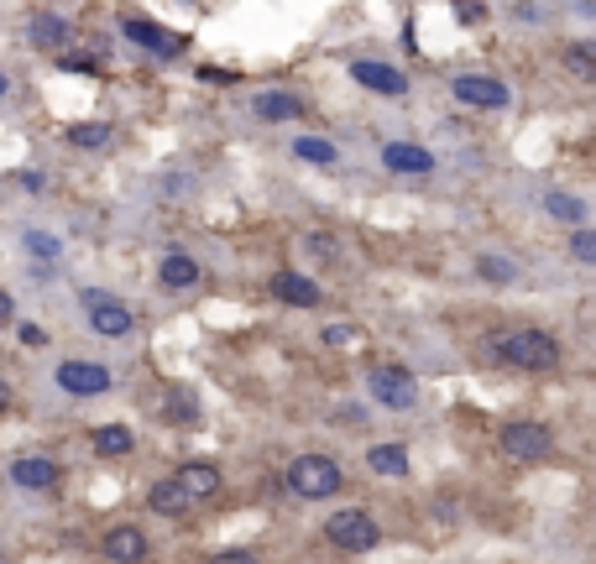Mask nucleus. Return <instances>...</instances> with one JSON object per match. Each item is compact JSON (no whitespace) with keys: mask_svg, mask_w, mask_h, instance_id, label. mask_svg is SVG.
Segmentation results:
<instances>
[{"mask_svg":"<svg viewBox=\"0 0 596 564\" xmlns=\"http://www.w3.org/2000/svg\"><path fill=\"white\" fill-rule=\"evenodd\" d=\"M497 356L518 371H555L560 366V340L544 335V329H513V335L497 340Z\"/></svg>","mask_w":596,"mask_h":564,"instance_id":"f257e3e1","label":"nucleus"},{"mask_svg":"<svg viewBox=\"0 0 596 564\" xmlns=\"http://www.w3.org/2000/svg\"><path fill=\"white\" fill-rule=\"evenodd\" d=\"M340 481H346V470H340L330 455H298V460L288 465V486H293L304 502H325V497H335Z\"/></svg>","mask_w":596,"mask_h":564,"instance_id":"f03ea898","label":"nucleus"},{"mask_svg":"<svg viewBox=\"0 0 596 564\" xmlns=\"http://www.w3.org/2000/svg\"><path fill=\"white\" fill-rule=\"evenodd\" d=\"M325 538H330L335 549H346V554H366V549H377V544H382V528H377V517H372V512L346 507V512H330Z\"/></svg>","mask_w":596,"mask_h":564,"instance_id":"7ed1b4c3","label":"nucleus"},{"mask_svg":"<svg viewBox=\"0 0 596 564\" xmlns=\"http://www.w3.org/2000/svg\"><path fill=\"white\" fill-rule=\"evenodd\" d=\"M497 444H502V455H513V460H549V450H555V429L523 418V423H508V429L497 434Z\"/></svg>","mask_w":596,"mask_h":564,"instance_id":"20e7f679","label":"nucleus"},{"mask_svg":"<svg viewBox=\"0 0 596 564\" xmlns=\"http://www.w3.org/2000/svg\"><path fill=\"white\" fill-rule=\"evenodd\" d=\"M450 94L461 105H471V110H502V105L513 100V89L502 84V79H492V74H461V79L450 84Z\"/></svg>","mask_w":596,"mask_h":564,"instance_id":"39448f33","label":"nucleus"},{"mask_svg":"<svg viewBox=\"0 0 596 564\" xmlns=\"http://www.w3.org/2000/svg\"><path fill=\"white\" fill-rule=\"evenodd\" d=\"M372 397L382 408H414L419 403V382L403 366H372Z\"/></svg>","mask_w":596,"mask_h":564,"instance_id":"423d86ee","label":"nucleus"},{"mask_svg":"<svg viewBox=\"0 0 596 564\" xmlns=\"http://www.w3.org/2000/svg\"><path fill=\"white\" fill-rule=\"evenodd\" d=\"M351 79H356L361 89H372V94H387V100H403V94H408V74H403V68H393V63L356 58V63H351Z\"/></svg>","mask_w":596,"mask_h":564,"instance_id":"0eeeda50","label":"nucleus"},{"mask_svg":"<svg viewBox=\"0 0 596 564\" xmlns=\"http://www.w3.org/2000/svg\"><path fill=\"white\" fill-rule=\"evenodd\" d=\"M84 314H89V329H95V335H126L131 329V309L110 293H84Z\"/></svg>","mask_w":596,"mask_h":564,"instance_id":"6e6552de","label":"nucleus"},{"mask_svg":"<svg viewBox=\"0 0 596 564\" xmlns=\"http://www.w3.org/2000/svg\"><path fill=\"white\" fill-rule=\"evenodd\" d=\"M58 387L74 392V397H100V392H110V371L95 366V361H63L58 366Z\"/></svg>","mask_w":596,"mask_h":564,"instance_id":"1a4fd4ad","label":"nucleus"},{"mask_svg":"<svg viewBox=\"0 0 596 564\" xmlns=\"http://www.w3.org/2000/svg\"><path fill=\"white\" fill-rule=\"evenodd\" d=\"M121 32H126L136 47H147V53H157V58H178V53H183V37H178V32H163L157 21L126 16V21H121Z\"/></svg>","mask_w":596,"mask_h":564,"instance_id":"9d476101","label":"nucleus"},{"mask_svg":"<svg viewBox=\"0 0 596 564\" xmlns=\"http://www.w3.org/2000/svg\"><path fill=\"white\" fill-rule=\"evenodd\" d=\"M58 476H63V465L53 455H21V460H11V481L27 486V491H53Z\"/></svg>","mask_w":596,"mask_h":564,"instance_id":"9b49d317","label":"nucleus"},{"mask_svg":"<svg viewBox=\"0 0 596 564\" xmlns=\"http://www.w3.org/2000/svg\"><path fill=\"white\" fill-rule=\"evenodd\" d=\"M100 554L116 559V564H142L147 559V533L131 528V523H116V528L100 538Z\"/></svg>","mask_w":596,"mask_h":564,"instance_id":"f8f14e48","label":"nucleus"},{"mask_svg":"<svg viewBox=\"0 0 596 564\" xmlns=\"http://www.w3.org/2000/svg\"><path fill=\"white\" fill-rule=\"evenodd\" d=\"M178 486H183V497L189 502H204V497H215L220 491V465H210V460H189V465H178V476H173Z\"/></svg>","mask_w":596,"mask_h":564,"instance_id":"ddd939ff","label":"nucleus"},{"mask_svg":"<svg viewBox=\"0 0 596 564\" xmlns=\"http://www.w3.org/2000/svg\"><path fill=\"white\" fill-rule=\"evenodd\" d=\"M272 298L288 303V309H314V303H319V282L304 277V272H278V277H272Z\"/></svg>","mask_w":596,"mask_h":564,"instance_id":"4468645a","label":"nucleus"},{"mask_svg":"<svg viewBox=\"0 0 596 564\" xmlns=\"http://www.w3.org/2000/svg\"><path fill=\"white\" fill-rule=\"evenodd\" d=\"M382 162H387L393 173H408V178L434 173V157H429L424 147H414V141H387V147H382Z\"/></svg>","mask_w":596,"mask_h":564,"instance_id":"2eb2a0df","label":"nucleus"},{"mask_svg":"<svg viewBox=\"0 0 596 564\" xmlns=\"http://www.w3.org/2000/svg\"><path fill=\"white\" fill-rule=\"evenodd\" d=\"M157 277H163V288L183 293V288H199V277H204V267L194 262V256H189V251H168V256H163V267H157Z\"/></svg>","mask_w":596,"mask_h":564,"instance_id":"dca6fc26","label":"nucleus"},{"mask_svg":"<svg viewBox=\"0 0 596 564\" xmlns=\"http://www.w3.org/2000/svg\"><path fill=\"white\" fill-rule=\"evenodd\" d=\"M257 115L262 121H298V115H304V94L267 89V94H257Z\"/></svg>","mask_w":596,"mask_h":564,"instance_id":"f3484780","label":"nucleus"},{"mask_svg":"<svg viewBox=\"0 0 596 564\" xmlns=\"http://www.w3.org/2000/svg\"><path fill=\"white\" fill-rule=\"evenodd\" d=\"M63 42H68V21L53 16V11H37L32 16V47L37 53H58Z\"/></svg>","mask_w":596,"mask_h":564,"instance_id":"a211bd4d","label":"nucleus"},{"mask_svg":"<svg viewBox=\"0 0 596 564\" xmlns=\"http://www.w3.org/2000/svg\"><path fill=\"white\" fill-rule=\"evenodd\" d=\"M147 507H152L157 517H183V512H189V497H183L178 481H157V486L147 491Z\"/></svg>","mask_w":596,"mask_h":564,"instance_id":"6ab92c4d","label":"nucleus"},{"mask_svg":"<svg viewBox=\"0 0 596 564\" xmlns=\"http://www.w3.org/2000/svg\"><path fill=\"white\" fill-rule=\"evenodd\" d=\"M366 465L377 470V476H408V450L403 444H377V450H366Z\"/></svg>","mask_w":596,"mask_h":564,"instance_id":"aec40b11","label":"nucleus"},{"mask_svg":"<svg viewBox=\"0 0 596 564\" xmlns=\"http://www.w3.org/2000/svg\"><path fill=\"white\" fill-rule=\"evenodd\" d=\"M136 450V434L131 429H121V423H105V429H95V455H131Z\"/></svg>","mask_w":596,"mask_h":564,"instance_id":"412c9836","label":"nucleus"},{"mask_svg":"<svg viewBox=\"0 0 596 564\" xmlns=\"http://www.w3.org/2000/svg\"><path fill=\"white\" fill-rule=\"evenodd\" d=\"M293 157H298V162H314V168H330L340 152L330 147V141H319V136H298V141H293Z\"/></svg>","mask_w":596,"mask_h":564,"instance_id":"4be33fe9","label":"nucleus"},{"mask_svg":"<svg viewBox=\"0 0 596 564\" xmlns=\"http://www.w3.org/2000/svg\"><path fill=\"white\" fill-rule=\"evenodd\" d=\"M565 68L576 79H596V53H591V42H570L565 47Z\"/></svg>","mask_w":596,"mask_h":564,"instance_id":"5701e85b","label":"nucleus"},{"mask_svg":"<svg viewBox=\"0 0 596 564\" xmlns=\"http://www.w3.org/2000/svg\"><path fill=\"white\" fill-rule=\"evenodd\" d=\"M68 141H74V147H105L110 126L105 121H79V126H68Z\"/></svg>","mask_w":596,"mask_h":564,"instance_id":"b1692460","label":"nucleus"},{"mask_svg":"<svg viewBox=\"0 0 596 564\" xmlns=\"http://www.w3.org/2000/svg\"><path fill=\"white\" fill-rule=\"evenodd\" d=\"M544 209H549L555 220H570V225H581V220H586V204H581V199H570V194H549Z\"/></svg>","mask_w":596,"mask_h":564,"instance_id":"393cba45","label":"nucleus"},{"mask_svg":"<svg viewBox=\"0 0 596 564\" xmlns=\"http://www.w3.org/2000/svg\"><path fill=\"white\" fill-rule=\"evenodd\" d=\"M325 345H335V350H366V335L356 324H330L325 329Z\"/></svg>","mask_w":596,"mask_h":564,"instance_id":"a878e982","label":"nucleus"},{"mask_svg":"<svg viewBox=\"0 0 596 564\" xmlns=\"http://www.w3.org/2000/svg\"><path fill=\"white\" fill-rule=\"evenodd\" d=\"M27 251H32V256H42V262H58V251H63V246H58V235L32 230V235H27Z\"/></svg>","mask_w":596,"mask_h":564,"instance_id":"bb28decb","label":"nucleus"},{"mask_svg":"<svg viewBox=\"0 0 596 564\" xmlns=\"http://www.w3.org/2000/svg\"><path fill=\"white\" fill-rule=\"evenodd\" d=\"M570 256H576L581 267H596V230H576V241H570Z\"/></svg>","mask_w":596,"mask_h":564,"instance_id":"cd10ccee","label":"nucleus"},{"mask_svg":"<svg viewBox=\"0 0 596 564\" xmlns=\"http://www.w3.org/2000/svg\"><path fill=\"white\" fill-rule=\"evenodd\" d=\"M168 413H173V418H194V413H199L194 392H189V387H173V392H168Z\"/></svg>","mask_w":596,"mask_h":564,"instance_id":"c85d7f7f","label":"nucleus"},{"mask_svg":"<svg viewBox=\"0 0 596 564\" xmlns=\"http://www.w3.org/2000/svg\"><path fill=\"white\" fill-rule=\"evenodd\" d=\"M476 272L487 277V282H513V267L502 262V256H481V262H476Z\"/></svg>","mask_w":596,"mask_h":564,"instance_id":"c756f323","label":"nucleus"},{"mask_svg":"<svg viewBox=\"0 0 596 564\" xmlns=\"http://www.w3.org/2000/svg\"><path fill=\"white\" fill-rule=\"evenodd\" d=\"M210 564H262L257 554H246V549H231V554H215Z\"/></svg>","mask_w":596,"mask_h":564,"instance_id":"7c9ffc66","label":"nucleus"},{"mask_svg":"<svg viewBox=\"0 0 596 564\" xmlns=\"http://www.w3.org/2000/svg\"><path fill=\"white\" fill-rule=\"evenodd\" d=\"M21 345H32V350H37V345H48V335H42L37 324H21Z\"/></svg>","mask_w":596,"mask_h":564,"instance_id":"2f4dec72","label":"nucleus"},{"mask_svg":"<svg viewBox=\"0 0 596 564\" xmlns=\"http://www.w3.org/2000/svg\"><path fill=\"white\" fill-rule=\"evenodd\" d=\"M11 314H16V303H11L6 288H0V324H11Z\"/></svg>","mask_w":596,"mask_h":564,"instance_id":"473e14b6","label":"nucleus"},{"mask_svg":"<svg viewBox=\"0 0 596 564\" xmlns=\"http://www.w3.org/2000/svg\"><path fill=\"white\" fill-rule=\"evenodd\" d=\"M11 408V382H0V413Z\"/></svg>","mask_w":596,"mask_h":564,"instance_id":"72a5a7b5","label":"nucleus"},{"mask_svg":"<svg viewBox=\"0 0 596 564\" xmlns=\"http://www.w3.org/2000/svg\"><path fill=\"white\" fill-rule=\"evenodd\" d=\"M0 94H11V79L6 74H0Z\"/></svg>","mask_w":596,"mask_h":564,"instance_id":"f704fd0d","label":"nucleus"}]
</instances>
